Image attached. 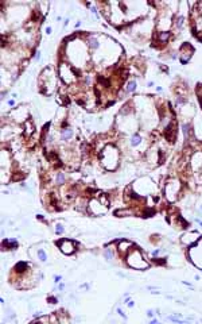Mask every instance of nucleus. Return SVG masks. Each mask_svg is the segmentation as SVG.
Segmentation results:
<instances>
[{
    "label": "nucleus",
    "mask_w": 202,
    "mask_h": 324,
    "mask_svg": "<svg viewBox=\"0 0 202 324\" xmlns=\"http://www.w3.org/2000/svg\"><path fill=\"white\" fill-rule=\"evenodd\" d=\"M4 246H7V247H11V248H16V247H18V242H16V240H6V242H4Z\"/></svg>",
    "instance_id": "obj_4"
},
{
    "label": "nucleus",
    "mask_w": 202,
    "mask_h": 324,
    "mask_svg": "<svg viewBox=\"0 0 202 324\" xmlns=\"http://www.w3.org/2000/svg\"><path fill=\"white\" fill-rule=\"evenodd\" d=\"M89 43H90V46L92 47H97V46H98V43H97V41L94 39V38H90V39H89Z\"/></svg>",
    "instance_id": "obj_8"
},
{
    "label": "nucleus",
    "mask_w": 202,
    "mask_h": 324,
    "mask_svg": "<svg viewBox=\"0 0 202 324\" xmlns=\"http://www.w3.org/2000/svg\"><path fill=\"white\" fill-rule=\"evenodd\" d=\"M169 38H170V33H160V34H159V39L163 41V42L167 41Z\"/></svg>",
    "instance_id": "obj_7"
},
{
    "label": "nucleus",
    "mask_w": 202,
    "mask_h": 324,
    "mask_svg": "<svg viewBox=\"0 0 202 324\" xmlns=\"http://www.w3.org/2000/svg\"><path fill=\"white\" fill-rule=\"evenodd\" d=\"M39 258H41V261H43V262L46 261V254H45L43 250H41V251H39Z\"/></svg>",
    "instance_id": "obj_9"
},
{
    "label": "nucleus",
    "mask_w": 202,
    "mask_h": 324,
    "mask_svg": "<svg viewBox=\"0 0 202 324\" xmlns=\"http://www.w3.org/2000/svg\"><path fill=\"white\" fill-rule=\"evenodd\" d=\"M59 246H61V250L65 253V254H70V253L74 251V244H73L72 242H69V240L59 242Z\"/></svg>",
    "instance_id": "obj_1"
},
{
    "label": "nucleus",
    "mask_w": 202,
    "mask_h": 324,
    "mask_svg": "<svg viewBox=\"0 0 202 324\" xmlns=\"http://www.w3.org/2000/svg\"><path fill=\"white\" fill-rule=\"evenodd\" d=\"M72 135H73V131L69 130V128H66V130H63V132H62V138L63 139H69Z\"/></svg>",
    "instance_id": "obj_6"
},
{
    "label": "nucleus",
    "mask_w": 202,
    "mask_h": 324,
    "mask_svg": "<svg viewBox=\"0 0 202 324\" xmlns=\"http://www.w3.org/2000/svg\"><path fill=\"white\" fill-rule=\"evenodd\" d=\"M27 266H28V263H27V262H19L16 266H15V270L19 271V273H22V271H24L27 269Z\"/></svg>",
    "instance_id": "obj_2"
},
{
    "label": "nucleus",
    "mask_w": 202,
    "mask_h": 324,
    "mask_svg": "<svg viewBox=\"0 0 202 324\" xmlns=\"http://www.w3.org/2000/svg\"><path fill=\"white\" fill-rule=\"evenodd\" d=\"M49 301H50V303H53V304H55V303H57V300L53 297V298H49Z\"/></svg>",
    "instance_id": "obj_13"
},
{
    "label": "nucleus",
    "mask_w": 202,
    "mask_h": 324,
    "mask_svg": "<svg viewBox=\"0 0 202 324\" xmlns=\"http://www.w3.org/2000/svg\"><path fill=\"white\" fill-rule=\"evenodd\" d=\"M61 232H63V227H62L61 224H58L57 226V234H61Z\"/></svg>",
    "instance_id": "obj_12"
},
{
    "label": "nucleus",
    "mask_w": 202,
    "mask_h": 324,
    "mask_svg": "<svg viewBox=\"0 0 202 324\" xmlns=\"http://www.w3.org/2000/svg\"><path fill=\"white\" fill-rule=\"evenodd\" d=\"M63 180H65L63 174L59 173V174H58V180H57V182H58V184H61V182H63Z\"/></svg>",
    "instance_id": "obj_10"
},
{
    "label": "nucleus",
    "mask_w": 202,
    "mask_h": 324,
    "mask_svg": "<svg viewBox=\"0 0 202 324\" xmlns=\"http://www.w3.org/2000/svg\"><path fill=\"white\" fill-rule=\"evenodd\" d=\"M183 20H185V19H183V16L178 18V19H177V26H179V27H181L182 24H183Z\"/></svg>",
    "instance_id": "obj_11"
},
{
    "label": "nucleus",
    "mask_w": 202,
    "mask_h": 324,
    "mask_svg": "<svg viewBox=\"0 0 202 324\" xmlns=\"http://www.w3.org/2000/svg\"><path fill=\"white\" fill-rule=\"evenodd\" d=\"M135 88H136V83H135V81H131V83H128V84H127L125 91H127V92H133V91H135Z\"/></svg>",
    "instance_id": "obj_3"
},
{
    "label": "nucleus",
    "mask_w": 202,
    "mask_h": 324,
    "mask_svg": "<svg viewBox=\"0 0 202 324\" xmlns=\"http://www.w3.org/2000/svg\"><path fill=\"white\" fill-rule=\"evenodd\" d=\"M139 143H140V136H139V135L136 134V135H133V136H132L131 145H132V146H138Z\"/></svg>",
    "instance_id": "obj_5"
}]
</instances>
